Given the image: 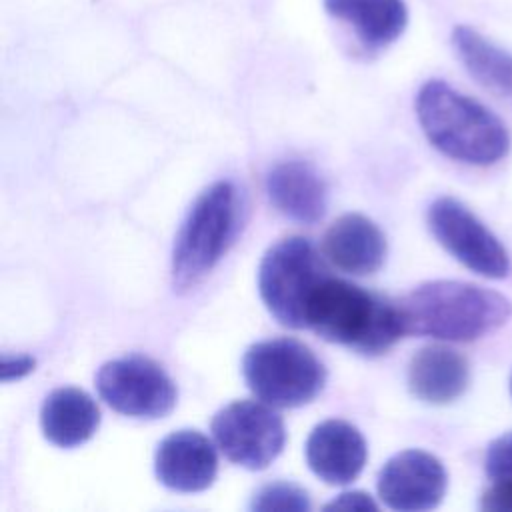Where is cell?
Masks as SVG:
<instances>
[{"instance_id": "6da1fadb", "label": "cell", "mask_w": 512, "mask_h": 512, "mask_svg": "<svg viewBox=\"0 0 512 512\" xmlns=\"http://www.w3.org/2000/svg\"><path fill=\"white\" fill-rule=\"evenodd\" d=\"M398 310L404 334L470 342L504 326L512 314V302L500 292L470 282L432 280L408 292L398 302Z\"/></svg>"}, {"instance_id": "7a4b0ae2", "label": "cell", "mask_w": 512, "mask_h": 512, "mask_svg": "<svg viewBox=\"0 0 512 512\" xmlns=\"http://www.w3.org/2000/svg\"><path fill=\"white\" fill-rule=\"evenodd\" d=\"M416 116L432 146L452 160L490 166L508 154L510 134L504 122L442 80L420 86Z\"/></svg>"}, {"instance_id": "3957f363", "label": "cell", "mask_w": 512, "mask_h": 512, "mask_svg": "<svg viewBox=\"0 0 512 512\" xmlns=\"http://www.w3.org/2000/svg\"><path fill=\"white\" fill-rule=\"evenodd\" d=\"M306 328L328 342L376 356L404 334L398 302H388L352 282L326 276L310 296Z\"/></svg>"}, {"instance_id": "277c9868", "label": "cell", "mask_w": 512, "mask_h": 512, "mask_svg": "<svg viewBox=\"0 0 512 512\" xmlns=\"http://www.w3.org/2000/svg\"><path fill=\"white\" fill-rule=\"evenodd\" d=\"M238 190L228 180L210 184L190 206L172 250V284L194 288L220 262L238 230Z\"/></svg>"}, {"instance_id": "5b68a950", "label": "cell", "mask_w": 512, "mask_h": 512, "mask_svg": "<svg viewBox=\"0 0 512 512\" xmlns=\"http://www.w3.org/2000/svg\"><path fill=\"white\" fill-rule=\"evenodd\" d=\"M242 376L252 394L274 408L304 406L326 384L324 364L294 338H270L252 344L242 358Z\"/></svg>"}, {"instance_id": "8992f818", "label": "cell", "mask_w": 512, "mask_h": 512, "mask_svg": "<svg viewBox=\"0 0 512 512\" xmlns=\"http://www.w3.org/2000/svg\"><path fill=\"white\" fill-rule=\"evenodd\" d=\"M320 256L302 236L272 244L258 266V292L266 310L286 328H306V308L326 278Z\"/></svg>"}, {"instance_id": "52a82bcc", "label": "cell", "mask_w": 512, "mask_h": 512, "mask_svg": "<svg viewBox=\"0 0 512 512\" xmlns=\"http://www.w3.org/2000/svg\"><path fill=\"white\" fill-rule=\"evenodd\" d=\"M218 450L248 470L268 468L284 448L286 428L274 406L256 400H234L210 422Z\"/></svg>"}, {"instance_id": "ba28073f", "label": "cell", "mask_w": 512, "mask_h": 512, "mask_svg": "<svg viewBox=\"0 0 512 512\" xmlns=\"http://www.w3.org/2000/svg\"><path fill=\"white\" fill-rule=\"evenodd\" d=\"M96 390L112 410L142 420L170 414L178 396L166 370L140 354L104 362L96 374Z\"/></svg>"}, {"instance_id": "9c48e42d", "label": "cell", "mask_w": 512, "mask_h": 512, "mask_svg": "<svg viewBox=\"0 0 512 512\" xmlns=\"http://www.w3.org/2000/svg\"><path fill=\"white\" fill-rule=\"evenodd\" d=\"M428 228L460 264L486 278H504L510 258L500 240L456 198L442 196L428 208Z\"/></svg>"}, {"instance_id": "30bf717a", "label": "cell", "mask_w": 512, "mask_h": 512, "mask_svg": "<svg viewBox=\"0 0 512 512\" xmlns=\"http://www.w3.org/2000/svg\"><path fill=\"white\" fill-rule=\"evenodd\" d=\"M448 476L442 462L424 450H402L378 472L380 500L400 512L436 508L446 492Z\"/></svg>"}, {"instance_id": "8fae6325", "label": "cell", "mask_w": 512, "mask_h": 512, "mask_svg": "<svg viewBox=\"0 0 512 512\" xmlns=\"http://www.w3.org/2000/svg\"><path fill=\"white\" fill-rule=\"evenodd\" d=\"M154 472L158 482L170 490L202 492L216 480V448L198 430H176L158 444Z\"/></svg>"}, {"instance_id": "7c38bea8", "label": "cell", "mask_w": 512, "mask_h": 512, "mask_svg": "<svg viewBox=\"0 0 512 512\" xmlns=\"http://www.w3.org/2000/svg\"><path fill=\"white\" fill-rule=\"evenodd\" d=\"M308 468L326 484L344 486L364 470L368 448L356 426L346 420H324L312 428L306 446Z\"/></svg>"}, {"instance_id": "4fadbf2b", "label": "cell", "mask_w": 512, "mask_h": 512, "mask_svg": "<svg viewBox=\"0 0 512 512\" xmlns=\"http://www.w3.org/2000/svg\"><path fill=\"white\" fill-rule=\"evenodd\" d=\"M322 252L342 272L374 274L384 264L386 238L370 218L350 212L328 226Z\"/></svg>"}, {"instance_id": "5bb4252c", "label": "cell", "mask_w": 512, "mask_h": 512, "mask_svg": "<svg viewBox=\"0 0 512 512\" xmlns=\"http://www.w3.org/2000/svg\"><path fill=\"white\" fill-rule=\"evenodd\" d=\"M266 194L280 214L302 224L318 222L328 204L324 178L302 160L276 164L266 176Z\"/></svg>"}, {"instance_id": "9a60e30c", "label": "cell", "mask_w": 512, "mask_h": 512, "mask_svg": "<svg viewBox=\"0 0 512 512\" xmlns=\"http://www.w3.org/2000/svg\"><path fill=\"white\" fill-rule=\"evenodd\" d=\"M470 368L456 350L432 344L420 348L408 366V388L426 404H450L460 398L468 386Z\"/></svg>"}, {"instance_id": "2e32d148", "label": "cell", "mask_w": 512, "mask_h": 512, "mask_svg": "<svg viewBox=\"0 0 512 512\" xmlns=\"http://www.w3.org/2000/svg\"><path fill=\"white\" fill-rule=\"evenodd\" d=\"M100 424L94 398L74 386L52 390L40 408V428L48 442L58 448H74L88 442Z\"/></svg>"}, {"instance_id": "e0dca14e", "label": "cell", "mask_w": 512, "mask_h": 512, "mask_svg": "<svg viewBox=\"0 0 512 512\" xmlns=\"http://www.w3.org/2000/svg\"><path fill=\"white\" fill-rule=\"evenodd\" d=\"M328 16L348 24L360 44L382 50L396 42L408 24L404 0H322Z\"/></svg>"}, {"instance_id": "ac0fdd59", "label": "cell", "mask_w": 512, "mask_h": 512, "mask_svg": "<svg viewBox=\"0 0 512 512\" xmlns=\"http://www.w3.org/2000/svg\"><path fill=\"white\" fill-rule=\"evenodd\" d=\"M452 46L468 74L490 94L512 104V54L470 26L452 30Z\"/></svg>"}, {"instance_id": "d6986e66", "label": "cell", "mask_w": 512, "mask_h": 512, "mask_svg": "<svg viewBox=\"0 0 512 512\" xmlns=\"http://www.w3.org/2000/svg\"><path fill=\"white\" fill-rule=\"evenodd\" d=\"M310 506L308 494L292 482L264 484L250 502V508L258 512H302L310 510Z\"/></svg>"}, {"instance_id": "ffe728a7", "label": "cell", "mask_w": 512, "mask_h": 512, "mask_svg": "<svg viewBox=\"0 0 512 512\" xmlns=\"http://www.w3.org/2000/svg\"><path fill=\"white\" fill-rule=\"evenodd\" d=\"M484 464L492 482L512 484V432H506L490 442Z\"/></svg>"}, {"instance_id": "44dd1931", "label": "cell", "mask_w": 512, "mask_h": 512, "mask_svg": "<svg viewBox=\"0 0 512 512\" xmlns=\"http://www.w3.org/2000/svg\"><path fill=\"white\" fill-rule=\"evenodd\" d=\"M36 358L30 354H4L2 356V382L20 380L26 374L34 372Z\"/></svg>"}, {"instance_id": "7402d4cb", "label": "cell", "mask_w": 512, "mask_h": 512, "mask_svg": "<svg viewBox=\"0 0 512 512\" xmlns=\"http://www.w3.org/2000/svg\"><path fill=\"white\" fill-rule=\"evenodd\" d=\"M480 506L494 512H512V484L492 482V486L482 494Z\"/></svg>"}, {"instance_id": "603a6c76", "label": "cell", "mask_w": 512, "mask_h": 512, "mask_svg": "<svg viewBox=\"0 0 512 512\" xmlns=\"http://www.w3.org/2000/svg\"><path fill=\"white\" fill-rule=\"evenodd\" d=\"M324 508L326 510H376V502L370 498V494L354 490V492H342Z\"/></svg>"}, {"instance_id": "cb8c5ba5", "label": "cell", "mask_w": 512, "mask_h": 512, "mask_svg": "<svg viewBox=\"0 0 512 512\" xmlns=\"http://www.w3.org/2000/svg\"><path fill=\"white\" fill-rule=\"evenodd\" d=\"M510 390H512V380H510Z\"/></svg>"}]
</instances>
